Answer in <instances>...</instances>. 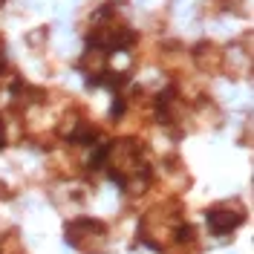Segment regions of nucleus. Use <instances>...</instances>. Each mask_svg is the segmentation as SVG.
I'll return each mask as SVG.
<instances>
[{"label":"nucleus","mask_w":254,"mask_h":254,"mask_svg":"<svg viewBox=\"0 0 254 254\" xmlns=\"http://www.w3.org/2000/svg\"><path fill=\"white\" fill-rule=\"evenodd\" d=\"M243 220V214L237 211H228V208H211L208 211V225H211V231H217V234H228L234 225H240Z\"/></svg>","instance_id":"nucleus-1"}]
</instances>
